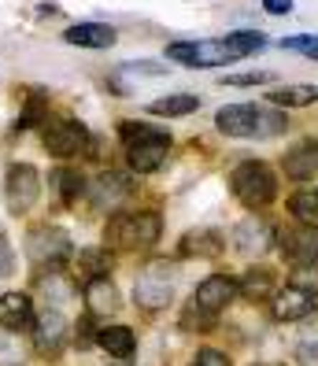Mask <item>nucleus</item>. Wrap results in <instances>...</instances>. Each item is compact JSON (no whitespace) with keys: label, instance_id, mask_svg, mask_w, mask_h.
Masks as SVG:
<instances>
[{"label":"nucleus","instance_id":"nucleus-1","mask_svg":"<svg viewBox=\"0 0 318 366\" xmlns=\"http://www.w3.org/2000/svg\"><path fill=\"white\" fill-rule=\"evenodd\" d=\"M226 137H278L285 134V115L274 104H229L215 115Z\"/></svg>","mask_w":318,"mask_h":366},{"label":"nucleus","instance_id":"nucleus-2","mask_svg":"<svg viewBox=\"0 0 318 366\" xmlns=\"http://www.w3.org/2000/svg\"><path fill=\"white\" fill-rule=\"evenodd\" d=\"M122 144H126V159L137 174H148L167 159V148H171V134L159 130V126H148V122H122L119 126Z\"/></svg>","mask_w":318,"mask_h":366},{"label":"nucleus","instance_id":"nucleus-3","mask_svg":"<svg viewBox=\"0 0 318 366\" xmlns=\"http://www.w3.org/2000/svg\"><path fill=\"white\" fill-rule=\"evenodd\" d=\"M163 233V222L156 211H141V214H119V219L108 222L104 229V241L108 248L119 252H137V248H152Z\"/></svg>","mask_w":318,"mask_h":366},{"label":"nucleus","instance_id":"nucleus-4","mask_svg":"<svg viewBox=\"0 0 318 366\" xmlns=\"http://www.w3.org/2000/svg\"><path fill=\"white\" fill-rule=\"evenodd\" d=\"M229 189L241 204L267 207V204H274V197H278V178H274V170L263 159H244L241 167H233Z\"/></svg>","mask_w":318,"mask_h":366},{"label":"nucleus","instance_id":"nucleus-5","mask_svg":"<svg viewBox=\"0 0 318 366\" xmlns=\"http://www.w3.org/2000/svg\"><path fill=\"white\" fill-rule=\"evenodd\" d=\"M167 59L182 63V67H226V63H237L241 56L226 37H215V41H178V45H167Z\"/></svg>","mask_w":318,"mask_h":366},{"label":"nucleus","instance_id":"nucleus-6","mask_svg":"<svg viewBox=\"0 0 318 366\" xmlns=\"http://www.w3.org/2000/svg\"><path fill=\"white\" fill-rule=\"evenodd\" d=\"M26 252H30L34 263L59 267L74 248H71V237L63 233L59 226H34V229L26 233Z\"/></svg>","mask_w":318,"mask_h":366},{"label":"nucleus","instance_id":"nucleus-7","mask_svg":"<svg viewBox=\"0 0 318 366\" xmlns=\"http://www.w3.org/2000/svg\"><path fill=\"white\" fill-rule=\"evenodd\" d=\"M171 296H174L171 270H167L163 263H152L134 285V300H137V307H144V311H163L167 304H171Z\"/></svg>","mask_w":318,"mask_h":366},{"label":"nucleus","instance_id":"nucleus-8","mask_svg":"<svg viewBox=\"0 0 318 366\" xmlns=\"http://www.w3.org/2000/svg\"><path fill=\"white\" fill-rule=\"evenodd\" d=\"M278 244H282V255L292 267H314V259H318V226L296 222V226L278 233Z\"/></svg>","mask_w":318,"mask_h":366},{"label":"nucleus","instance_id":"nucleus-9","mask_svg":"<svg viewBox=\"0 0 318 366\" xmlns=\"http://www.w3.org/2000/svg\"><path fill=\"white\" fill-rule=\"evenodd\" d=\"M237 296V277H229V274H211L200 282V289L193 292V300H189V307L207 315V318H215L229 300Z\"/></svg>","mask_w":318,"mask_h":366},{"label":"nucleus","instance_id":"nucleus-10","mask_svg":"<svg viewBox=\"0 0 318 366\" xmlns=\"http://www.w3.org/2000/svg\"><path fill=\"white\" fill-rule=\"evenodd\" d=\"M41 197V178L30 163H15L8 170V207L15 214H26Z\"/></svg>","mask_w":318,"mask_h":366},{"label":"nucleus","instance_id":"nucleus-11","mask_svg":"<svg viewBox=\"0 0 318 366\" xmlns=\"http://www.w3.org/2000/svg\"><path fill=\"white\" fill-rule=\"evenodd\" d=\"M86 141H89L86 126L74 122V119H63V122L45 126V148H49L56 159H71V156H78L81 148H86Z\"/></svg>","mask_w":318,"mask_h":366},{"label":"nucleus","instance_id":"nucleus-12","mask_svg":"<svg viewBox=\"0 0 318 366\" xmlns=\"http://www.w3.org/2000/svg\"><path fill=\"white\" fill-rule=\"evenodd\" d=\"M274 244V226L267 219H244L233 229V248L241 255H263Z\"/></svg>","mask_w":318,"mask_h":366},{"label":"nucleus","instance_id":"nucleus-13","mask_svg":"<svg viewBox=\"0 0 318 366\" xmlns=\"http://www.w3.org/2000/svg\"><path fill=\"white\" fill-rule=\"evenodd\" d=\"M318 307V296L300 289V285H285L278 296H274V318L278 322H300Z\"/></svg>","mask_w":318,"mask_h":366},{"label":"nucleus","instance_id":"nucleus-14","mask_svg":"<svg viewBox=\"0 0 318 366\" xmlns=\"http://www.w3.org/2000/svg\"><path fill=\"white\" fill-rule=\"evenodd\" d=\"M0 326L11 333H23L34 326V304L26 292H4L0 296Z\"/></svg>","mask_w":318,"mask_h":366},{"label":"nucleus","instance_id":"nucleus-15","mask_svg":"<svg viewBox=\"0 0 318 366\" xmlns=\"http://www.w3.org/2000/svg\"><path fill=\"white\" fill-rule=\"evenodd\" d=\"M130 192H134V182L126 174H119V170H108V174H100L93 182V204L96 207H115L119 200L130 197Z\"/></svg>","mask_w":318,"mask_h":366},{"label":"nucleus","instance_id":"nucleus-16","mask_svg":"<svg viewBox=\"0 0 318 366\" xmlns=\"http://www.w3.org/2000/svg\"><path fill=\"white\" fill-rule=\"evenodd\" d=\"M285 174L292 182H311L318 178V141H304L296 144L292 152L285 156Z\"/></svg>","mask_w":318,"mask_h":366},{"label":"nucleus","instance_id":"nucleus-17","mask_svg":"<svg viewBox=\"0 0 318 366\" xmlns=\"http://www.w3.org/2000/svg\"><path fill=\"white\" fill-rule=\"evenodd\" d=\"M67 45H78V49H111L115 45V30L108 23H78L63 34Z\"/></svg>","mask_w":318,"mask_h":366},{"label":"nucleus","instance_id":"nucleus-18","mask_svg":"<svg viewBox=\"0 0 318 366\" xmlns=\"http://www.w3.org/2000/svg\"><path fill=\"white\" fill-rule=\"evenodd\" d=\"M86 307L89 315H115L119 311V289L108 282V277H93V282H86Z\"/></svg>","mask_w":318,"mask_h":366},{"label":"nucleus","instance_id":"nucleus-19","mask_svg":"<svg viewBox=\"0 0 318 366\" xmlns=\"http://www.w3.org/2000/svg\"><path fill=\"white\" fill-rule=\"evenodd\" d=\"M63 337H67V318H63L59 307H49L45 315H41V326H37V348L56 352Z\"/></svg>","mask_w":318,"mask_h":366},{"label":"nucleus","instance_id":"nucleus-20","mask_svg":"<svg viewBox=\"0 0 318 366\" xmlns=\"http://www.w3.org/2000/svg\"><path fill=\"white\" fill-rule=\"evenodd\" d=\"M96 340H100V348L108 352V355H115V359H130V355L137 352V337H134V330H126V326L100 330Z\"/></svg>","mask_w":318,"mask_h":366},{"label":"nucleus","instance_id":"nucleus-21","mask_svg":"<svg viewBox=\"0 0 318 366\" xmlns=\"http://www.w3.org/2000/svg\"><path fill=\"white\" fill-rule=\"evenodd\" d=\"M148 112L163 115V119H182V115L200 112V97H193V93H171V97L152 100V104H148Z\"/></svg>","mask_w":318,"mask_h":366},{"label":"nucleus","instance_id":"nucleus-22","mask_svg":"<svg viewBox=\"0 0 318 366\" xmlns=\"http://www.w3.org/2000/svg\"><path fill=\"white\" fill-rule=\"evenodd\" d=\"M182 252L185 255H204V259L222 255V233L219 229H189L182 237Z\"/></svg>","mask_w":318,"mask_h":366},{"label":"nucleus","instance_id":"nucleus-23","mask_svg":"<svg viewBox=\"0 0 318 366\" xmlns=\"http://www.w3.org/2000/svg\"><path fill=\"white\" fill-rule=\"evenodd\" d=\"M318 100V85H282L267 97V104L274 107H307Z\"/></svg>","mask_w":318,"mask_h":366},{"label":"nucleus","instance_id":"nucleus-24","mask_svg":"<svg viewBox=\"0 0 318 366\" xmlns=\"http://www.w3.org/2000/svg\"><path fill=\"white\" fill-rule=\"evenodd\" d=\"M111 270V255L100 252V248H81L78 252V274L81 282H93V277H108Z\"/></svg>","mask_w":318,"mask_h":366},{"label":"nucleus","instance_id":"nucleus-25","mask_svg":"<svg viewBox=\"0 0 318 366\" xmlns=\"http://www.w3.org/2000/svg\"><path fill=\"white\" fill-rule=\"evenodd\" d=\"M289 211H292L300 222L318 226V189H300V192H292V197H289Z\"/></svg>","mask_w":318,"mask_h":366},{"label":"nucleus","instance_id":"nucleus-26","mask_svg":"<svg viewBox=\"0 0 318 366\" xmlns=\"http://www.w3.org/2000/svg\"><path fill=\"white\" fill-rule=\"evenodd\" d=\"M226 41L237 49L241 59H244V56H259V52L270 45L267 34H259V30H233V34H226Z\"/></svg>","mask_w":318,"mask_h":366},{"label":"nucleus","instance_id":"nucleus-27","mask_svg":"<svg viewBox=\"0 0 318 366\" xmlns=\"http://www.w3.org/2000/svg\"><path fill=\"white\" fill-rule=\"evenodd\" d=\"M237 289L248 296V300H267L270 292H274V274L270 270H248L244 274V282H237Z\"/></svg>","mask_w":318,"mask_h":366},{"label":"nucleus","instance_id":"nucleus-28","mask_svg":"<svg viewBox=\"0 0 318 366\" xmlns=\"http://www.w3.org/2000/svg\"><path fill=\"white\" fill-rule=\"evenodd\" d=\"M296 359H300V366H318V326L300 333V340H296Z\"/></svg>","mask_w":318,"mask_h":366},{"label":"nucleus","instance_id":"nucleus-29","mask_svg":"<svg viewBox=\"0 0 318 366\" xmlns=\"http://www.w3.org/2000/svg\"><path fill=\"white\" fill-rule=\"evenodd\" d=\"M56 182H59V189H63V200H67V204H74V200L81 197V178H78V174H71V170H59Z\"/></svg>","mask_w":318,"mask_h":366},{"label":"nucleus","instance_id":"nucleus-30","mask_svg":"<svg viewBox=\"0 0 318 366\" xmlns=\"http://www.w3.org/2000/svg\"><path fill=\"white\" fill-rule=\"evenodd\" d=\"M119 74H144V78H159V74H163V63H152V59H141V63H122Z\"/></svg>","mask_w":318,"mask_h":366},{"label":"nucleus","instance_id":"nucleus-31","mask_svg":"<svg viewBox=\"0 0 318 366\" xmlns=\"http://www.w3.org/2000/svg\"><path fill=\"white\" fill-rule=\"evenodd\" d=\"M282 45H285L289 52H304V56H314V49H318V37H311V34H296V37H285Z\"/></svg>","mask_w":318,"mask_h":366},{"label":"nucleus","instance_id":"nucleus-32","mask_svg":"<svg viewBox=\"0 0 318 366\" xmlns=\"http://www.w3.org/2000/svg\"><path fill=\"white\" fill-rule=\"evenodd\" d=\"M270 71H256V74H222V85H267Z\"/></svg>","mask_w":318,"mask_h":366},{"label":"nucleus","instance_id":"nucleus-33","mask_svg":"<svg viewBox=\"0 0 318 366\" xmlns=\"http://www.w3.org/2000/svg\"><path fill=\"white\" fill-rule=\"evenodd\" d=\"M189 366H229V359H226L222 352H215V348H200Z\"/></svg>","mask_w":318,"mask_h":366},{"label":"nucleus","instance_id":"nucleus-34","mask_svg":"<svg viewBox=\"0 0 318 366\" xmlns=\"http://www.w3.org/2000/svg\"><path fill=\"white\" fill-rule=\"evenodd\" d=\"M15 267V255H11V244H8V237H0V277H8Z\"/></svg>","mask_w":318,"mask_h":366},{"label":"nucleus","instance_id":"nucleus-35","mask_svg":"<svg viewBox=\"0 0 318 366\" xmlns=\"http://www.w3.org/2000/svg\"><path fill=\"white\" fill-rule=\"evenodd\" d=\"M263 8L270 15H289L292 11V0H263Z\"/></svg>","mask_w":318,"mask_h":366},{"label":"nucleus","instance_id":"nucleus-36","mask_svg":"<svg viewBox=\"0 0 318 366\" xmlns=\"http://www.w3.org/2000/svg\"><path fill=\"white\" fill-rule=\"evenodd\" d=\"M311 59H318V49H314V56H311Z\"/></svg>","mask_w":318,"mask_h":366},{"label":"nucleus","instance_id":"nucleus-37","mask_svg":"<svg viewBox=\"0 0 318 366\" xmlns=\"http://www.w3.org/2000/svg\"><path fill=\"white\" fill-rule=\"evenodd\" d=\"M256 366H267V362H256Z\"/></svg>","mask_w":318,"mask_h":366}]
</instances>
